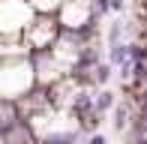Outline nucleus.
<instances>
[{"instance_id":"1a4fd4ad","label":"nucleus","mask_w":147,"mask_h":144,"mask_svg":"<svg viewBox=\"0 0 147 144\" xmlns=\"http://www.w3.org/2000/svg\"><path fill=\"white\" fill-rule=\"evenodd\" d=\"M114 42H123V18L108 27V45H114Z\"/></svg>"},{"instance_id":"39448f33","label":"nucleus","mask_w":147,"mask_h":144,"mask_svg":"<svg viewBox=\"0 0 147 144\" xmlns=\"http://www.w3.org/2000/svg\"><path fill=\"white\" fill-rule=\"evenodd\" d=\"M111 75H114V66H111L108 60H99L96 66L90 69V78H93V87H99V84H108Z\"/></svg>"},{"instance_id":"f257e3e1","label":"nucleus","mask_w":147,"mask_h":144,"mask_svg":"<svg viewBox=\"0 0 147 144\" xmlns=\"http://www.w3.org/2000/svg\"><path fill=\"white\" fill-rule=\"evenodd\" d=\"M36 87V72L30 57H9L0 60V99L18 102Z\"/></svg>"},{"instance_id":"9b49d317","label":"nucleus","mask_w":147,"mask_h":144,"mask_svg":"<svg viewBox=\"0 0 147 144\" xmlns=\"http://www.w3.org/2000/svg\"><path fill=\"white\" fill-rule=\"evenodd\" d=\"M123 9H126V0H111V12H117V15H120Z\"/></svg>"},{"instance_id":"423d86ee","label":"nucleus","mask_w":147,"mask_h":144,"mask_svg":"<svg viewBox=\"0 0 147 144\" xmlns=\"http://www.w3.org/2000/svg\"><path fill=\"white\" fill-rule=\"evenodd\" d=\"M129 60V42H114V45H108V63L111 66H123V63Z\"/></svg>"},{"instance_id":"f03ea898","label":"nucleus","mask_w":147,"mask_h":144,"mask_svg":"<svg viewBox=\"0 0 147 144\" xmlns=\"http://www.w3.org/2000/svg\"><path fill=\"white\" fill-rule=\"evenodd\" d=\"M60 33H63V27H60L57 12H36V15L30 18V24L24 27L21 42L27 45L30 54H36V51H51L57 45Z\"/></svg>"},{"instance_id":"6e6552de","label":"nucleus","mask_w":147,"mask_h":144,"mask_svg":"<svg viewBox=\"0 0 147 144\" xmlns=\"http://www.w3.org/2000/svg\"><path fill=\"white\" fill-rule=\"evenodd\" d=\"M33 6V12H57L63 6V0H27Z\"/></svg>"},{"instance_id":"0eeeda50","label":"nucleus","mask_w":147,"mask_h":144,"mask_svg":"<svg viewBox=\"0 0 147 144\" xmlns=\"http://www.w3.org/2000/svg\"><path fill=\"white\" fill-rule=\"evenodd\" d=\"M129 123H132V120H129V111H126V105H120V102H117V105H114V129H117V132H123Z\"/></svg>"},{"instance_id":"7ed1b4c3","label":"nucleus","mask_w":147,"mask_h":144,"mask_svg":"<svg viewBox=\"0 0 147 144\" xmlns=\"http://www.w3.org/2000/svg\"><path fill=\"white\" fill-rule=\"evenodd\" d=\"M33 15L27 0H0V36H21Z\"/></svg>"},{"instance_id":"9d476101","label":"nucleus","mask_w":147,"mask_h":144,"mask_svg":"<svg viewBox=\"0 0 147 144\" xmlns=\"http://www.w3.org/2000/svg\"><path fill=\"white\" fill-rule=\"evenodd\" d=\"M84 144H108V138H105V135L96 129V132H90L87 138H84Z\"/></svg>"},{"instance_id":"20e7f679","label":"nucleus","mask_w":147,"mask_h":144,"mask_svg":"<svg viewBox=\"0 0 147 144\" xmlns=\"http://www.w3.org/2000/svg\"><path fill=\"white\" fill-rule=\"evenodd\" d=\"M117 105V96L111 93V90H99V93H93V111L96 114H105V111H111Z\"/></svg>"}]
</instances>
